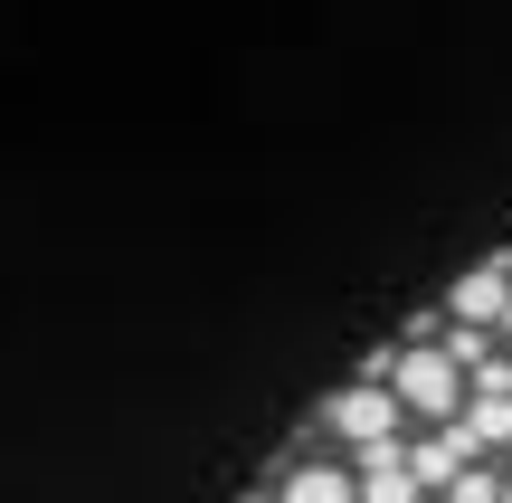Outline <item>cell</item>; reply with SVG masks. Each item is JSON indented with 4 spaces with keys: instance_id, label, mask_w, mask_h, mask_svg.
Segmentation results:
<instances>
[{
    "instance_id": "6da1fadb",
    "label": "cell",
    "mask_w": 512,
    "mask_h": 503,
    "mask_svg": "<svg viewBox=\"0 0 512 503\" xmlns=\"http://www.w3.org/2000/svg\"><path fill=\"white\" fill-rule=\"evenodd\" d=\"M389 390H399L408 428H446V418L465 409V371L446 361V342H399V371H389Z\"/></svg>"
},
{
    "instance_id": "7a4b0ae2",
    "label": "cell",
    "mask_w": 512,
    "mask_h": 503,
    "mask_svg": "<svg viewBox=\"0 0 512 503\" xmlns=\"http://www.w3.org/2000/svg\"><path fill=\"white\" fill-rule=\"evenodd\" d=\"M323 437L332 447H389V437H408V409H399L389 380H351V390L323 409Z\"/></svg>"
},
{
    "instance_id": "3957f363",
    "label": "cell",
    "mask_w": 512,
    "mask_h": 503,
    "mask_svg": "<svg viewBox=\"0 0 512 503\" xmlns=\"http://www.w3.org/2000/svg\"><path fill=\"white\" fill-rule=\"evenodd\" d=\"M503 304H512V247H503V257H484L475 276H465L456 295L437 304V314H446V323H475V333H494V323H503Z\"/></svg>"
},
{
    "instance_id": "277c9868",
    "label": "cell",
    "mask_w": 512,
    "mask_h": 503,
    "mask_svg": "<svg viewBox=\"0 0 512 503\" xmlns=\"http://www.w3.org/2000/svg\"><path fill=\"white\" fill-rule=\"evenodd\" d=\"M266 494H275V503H361V485H351V456H313V447L294 456Z\"/></svg>"
},
{
    "instance_id": "5b68a950",
    "label": "cell",
    "mask_w": 512,
    "mask_h": 503,
    "mask_svg": "<svg viewBox=\"0 0 512 503\" xmlns=\"http://www.w3.org/2000/svg\"><path fill=\"white\" fill-rule=\"evenodd\" d=\"M503 485H512V475H494V466H465V475H456V485H446L437 503H503Z\"/></svg>"
},
{
    "instance_id": "8992f818",
    "label": "cell",
    "mask_w": 512,
    "mask_h": 503,
    "mask_svg": "<svg viewBox=\"0 0 512 503\" xmlns=\"http://www.w3.org/2000/svg\"><path fill=\"white\" fill-rule=\"evenodd\" d=\"M494 342H503V352H512V304H503V323H494Z\"/></svg>"
},
{
    "instance_id": "52a82bcc",
    "label": "cell",
    "mask_w": 512,
    "mask_h": 503,
    "mask_svg": "<svg viewBox=\"0 0 512 503\" xmlns=\"http://www.w3.org/2000/svg\"><path fill=\"white\" fill-rule=\"evenodd\" d=\"M247 503H275V494H247Z\"/></svg>"
},
{
    "instance_id": "ba28073f",
    "label": "cell",
    "mask_w": 512,
    "mask_h": 503,
    "mask_svg": "<svg viewBox=\"0 0 512 503\" xmlns=\"http://www.w3.org/2000/svg\"><path fill=\"white\" fill-rule=\"evenodd\" d=\"M503 503H512V485H503Z\"/></svg>"
}]
</instances>
